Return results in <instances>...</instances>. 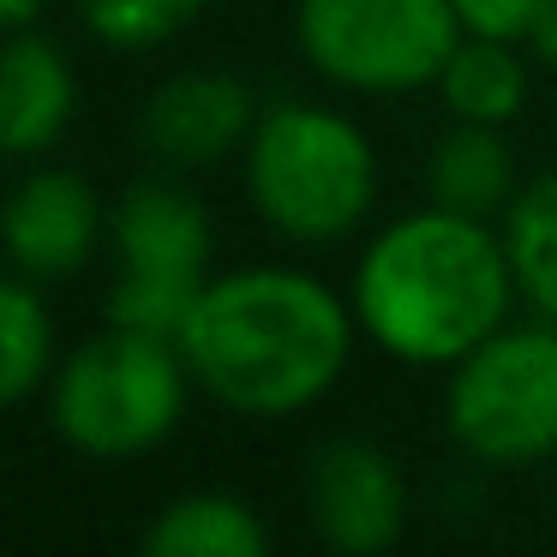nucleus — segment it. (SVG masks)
Masks as SVG:
<instances>
[{"label": "nucleus", "instance_id": "1", "mask_svg": "<svg viewBox=\"0 0 557 557\" xmlns=\"http://www.w3.org/2000/svg\"><path fill=\"white\" fill-rule=\"evenodd\" d=\"M354 300L288 264H246L205 282L181 330L198 389L246 420H288L324 401L354 360Z\"/></svg>", "mask_w": 557, "mask_h": 557}, {"label": "nucleus", "instance_id": "2", "mask_svg": "<svg viewBox=\"0 0 557 557\" xmlns=\"http://www.w3.org/2000/svg\"><path fill=\"white\" fill-rule=\"evenodd\" d=\"M504 228L425 205L384 222L354 264V318L401 366H456L509 324L516 306Z\"/></svg>", "mask_w": 557, "mask_h": 557}, {"label": "nucleus", "instance_id": "3", "mask_svg": "<svg viewBox=\"0 0 557 557\" xmlns=\"http://www.w3.org/2000/svg\"><path fill=\"white\" fill-rule=\"evenodd\" d=\"M246 198L294 246H336L377 205V150L330 102H270L246 138Z\"/></svg>", "mask_w": 557, "mask_h": 557}, {"label": "nucleus", "instance_id": "4", "mask_svg": "<svg viewBox=\"0 0 557 557\" xmlns=\"http://www.w3.org/2000/svg\"><path fill=\"white\" fill-rule=\"evenodd\" d=\"M193 384L181 342L109 324L54 366L49 425L90 461H133L181 432Z\"/></svg>", "mask_w": 557, "mask_h": 557}, {"label": "nucleus", "instance_id": "5", "mask_svg": "<svg viewBox=\"0 0 557 557\" xmlns=\"http://www.w3.org/2000/svg\"><path fill=\"white\" fill-rule=\"evenodd\" d=\"M444 425L485 468L557 461V324H504L449 366Z\"/></svg>", "mask_w": 557, "mask_h": 557}, {"label": "nucleus", "instance_id": "6", "mask_svg": "<svg viewBox=\"0 0 557 557\" xmlns=\"http://www.w3.org/2000/svg\"><path fill=\"white\" fill-rule=\"evenodd\" d=\"M468 37L456 0H300L294 42L318 78L354 97L432 90L449 49Z\"/></svg>", "mask_w": 557, "mask_h": 557}, {"label": "nucleus", "instance_id": "7", "mask_svg": "<svg viewBox=\"0 0 557 557\" xmlns=\"http://www.w3.org/2000/svg\"><path fill=\"white\" fill-rule=\"evenodd\" d=\"M306 509L330 552L377 557L408 528V480L372 437H330L306 468Z\"/></svg>", "mask_w": 557, "mask_h": 557}, {"label": "nucleus", "instance_id": "8", "mask_svg": "<svg viewBox=\"0 0 557 557\" xmlns=\"http://www.w3.org/2000/svg\"><path fill=\"white\" fill-rule=\"evenodd\" d=\"M109 210H102L97 186L73 169H37L0 198V258L42 282H66L97 258Z\"/></svg>", "mask_w": 557, "mask_h": 557}, {"label": "nucleus", "instance_id": "9", "mask_svg": "<svg viewBox=\"0 0 557 557\" xmlns=\"http://www.w3.org/2000/svg\"><path fill=\"white\" fill-rule=\"evenodd\" d=\"M258 126V102L246 78L234 73H174L169 85L150 90L145 114H138V138L157 162L174 169H205V162L246 150Z\"/></svg>", "mask_w": 557, "mask_h": 557}, {"label": "nucleus", "instance_id": "10", "mask_svg": "<svg viewBox=\"0 0 557 557\" xmlns=\"http://www.w3.org/2000/svg\"><path fill=\"white\" fill-rule=\"evenodd\" d=\"M114 246H121V276L145 282H181V288H205L210 282V210L198 205L186 186L174 181H138L133 193L114 205Z\"/></svg>", "mask_w": 557, "mask_h": 557}, {"label": "nucleus", "instance_id": "11", "mask_svg": "<svg viewBox=\"0 0 557 557\" xmlns=\"http://www.w3.org/2000/svg\"><path fill=\"white\" fill-rule=\"evenodd\" d=\"M78 114L73 61L42 30L0 37V157H49Z\"/></svg>", "mask_w": 557, "mask_h": 557}, {"label": "nucleus", "instance_id": "12", "mask_svg": "<svg viewBox=\"0 0 557 557\" xmlns=\"http://www.w3.org/2000/svg\"><path fill=\"white\" fill-rule=\"evenodd\" d=\"M516 150L504 145V126L456 121L449 133H437L432 157H425V198L432 205L492 222L516 205Z\"/></svg>", "mask_w": 557, "mask_h": 557}, {"label": "nucleus", "instance_id": "13", "mask_svg": "<svg viewBox=\"0 0 557 557\" xmlns=\"http://www.w3.org/2000/svg\"><path fill=\"white\" fill-rule=\"evenodd\" d=\"M138 545L145 557H264L270 528L234 492H186L150 516Z\"/></svg>", "mask_w": 557, "mask_h": 557}, {"label": "nucleus", "instance_id": "14", "mask_svg": "<svg viewBox=\"0 0 557 557\" xmlns=\"http://www.w3.org/2000/svg\"><path fill=\"white\" fill-rule=\"evenodd\" d=\"M528 42H504V37H461L449 49L444 73H437V102L449 109V121H473V126H509L528 109Z\"/></svg>", "mask_w": 557, "mask_h": 557}, {"label": "nucleus", "instance_id": "15", "mask_svg": "<svg viewBox=\"0 0 557 557\" xmlns=\"http://www.w3.org/2000/svg\"><path fill=\"white\" fill-rule=\"evenodd\" d=\"M54 318L30 276H0V413L54 377Z\"/></svg>", "mask_w": 557, "mask_h": 557}, {"label": "nucleus", "instance_id": "16", "mask_svg": "<svg viewBox=\"0 0 557 557\" xmlns=\"http://www.w3.org/2000/svg\"><path fill=\"white\" fill-rule=\"evenodd\" d=\"M504 246L521 300L557 324V174H540L516 193V205L504 210Z\"/></svg>", "mask_w": 557, "mask_h": 557}, {"label": "nucleus", "instance_id": "17", "mask_svg": "<svg viewBox=\"0 0 557 557\" xmlns=\"http://www.w3.org/2000/svg\"><path fill=\"white\" fill-rule=\"evenodd\" d=\"M210 0H78V18L97 42L126 54H145L162 49L174 30H186Z\"/></svg>", "mask_w": 557, "mask_h": 557}, {"label": "nucleus", "instance_id": "18", "mask_svg": "<svg viewBox=\"0 0 557 557\" xmlns=\"http://www.w3.org/2000/svg\"><path fill=\"white\" fill-rule=\"evenodd\" d=\"M540 0H456V18L468 37H504V42H528Z\"/></svg>", "mask_w": 557, "mask_h": 557}, {"label": "nucleus", "instance_id": "19", "mask_svg": "<svg viewBox=\"0 0 557 557\" xmlns=\"http://www.w3.org/2000/svg\"><path fill=\"white\" fill-rule=\"evenodd\" d=\"M528 54L545 61L557 73V0H540V13H533V30H528Z\"/></svg>", "mask_w": 557, "mask_h": 557}, {"label": "nucleus", "instance_id": "20", "mask_svg": "<svg viewBox=\"0 0 557 557\" xmlns=\"http://www.w3.org/2000/svg\"><path fill=\"white\" fill-rule=\"evenodd\" d=\"M42 7H49V0H0V37H7V30L37 25V18H42Z\"/></svg>", "mask_w": 557, "mask_h": 557}, {"label": "nucleus", "instance_id": "21", "mask_svg": "<svg viewBox=\"0 0 557 557\" xmlns=\"http://www.w3.org/2000/svg\"><path fill=\"white\" fill-rule=\"evenodd\" d=\"M552 509H557V480H552Z\"/></svg>", "mask_w": 557, "mask_h": 557}]
</instances>
